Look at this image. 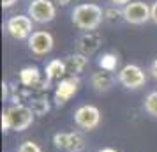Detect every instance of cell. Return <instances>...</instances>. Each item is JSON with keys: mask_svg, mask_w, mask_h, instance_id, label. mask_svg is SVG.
Wrapping results in <instances>:
<instances>
[{"mask_svg": "<svg viewBox=\"0 0 157 152\" xmlns=\"http://www.w3.org/2000/svg\"><path fill=\"white\" fill-rule=\"evenodd\" d=\"M16 2H18V0H2V7H4V9H9V7H13Z\"/></svg>", "mask_w": 157, "mask_h": 152, "instance_id": "484cf974", "label": "cell"}, {"mask_svg": "<svg viewBox=\"0 0 157 152\" xmlns=\"http://www.w3.org/2000/svg\"><path fill=\"white\" fill-rule=\"evenodd\" d=\"M29 16L36 23H50L57 16V7L53 0H32L29 4Z\"/></svg>", "mask_w": 157, "mask_h": 152, "instance_id": "5b68a950", "label": "cell"}, {"mask_svg": "<svg viewBox=\"0 0 157 152\" xmlns=\"http://www.w3.org/2000/svg\"><path fill=\"white\" fill-rule=\"evenodd\" d=\"M104 21L109 23V25H117V23L125 21V20H124V13H122V9H117L115 6L113 7L104 9Z\"/></svg>", "mask_w": 157, "mask_h": 152, "instance_id": "ac0fdd59", "label": "cell"}, {"mask_svg": "<svg viewBox=\"0 0 157 152\" xmlns=\"http://www.w3.org/2000/svg\"><path fill=\"white\" fill-rule=\"evenodd\" d=\"M79 83H81L79 76H69V78L60 80V83L57 87V92H55V104L57 106H64L65 103L78 92Z\"/></svg>", "mask_w": 157, "mask_h": 152, "instance_id": "30bf717a", "label": "cell"}, {"mask_svg": "<svg viewBox=\"0 0 157 152\" xmlns=\"http://www.w3.org/2000/svg\"><path fill=\"white\" fill-rule=\"evenodd\" d=\"M41 80V72L36 65H27L20 71V83L23 87H36Z\"/></svg>", "mask_w": 157, "mask_h": 152, "instance_id": "9a60e30c", "label": "cell"}, {"mask_svg": "<svg viewBox=\"0 0 157 152\" xmlns=\"http://www.w3.org/2000/svg\"><path fill=\"white\" fill-rule=\"evenodd\" d=\"M111 2V6H115V7H125L131 0H109Z\"/></svg>", "mask_w": 157, "mask_h": 152, "instance_id": "cb8c5ba5", "label": "cell"}, {"mask_svg": "<svg viewBox=\"0 0 157 152\" xmlns=\"http://www.w3.org/2000/svg\"><path fill=\"white\" fill-rule=\"evenodd\" d=\"M150 13H152V21L157 23V0L150 6Z\"/></svg>", "mask_w": 157, "mask_h": 152, "instance_id": "d4e9b609", "label": "cell"}, {"mask_svg": "<svg viewBox=\"0 0 157 152\" xmlns=\"http://www.w3.org/2000/svg\"><path fill=\"white\" fill-rule=\"evenodd\" d=\"M143 110H145V113H147L148 117L157 119V90H152V92L145 97Z\"/></svg>", "mask_w": 157, "mask_h": 152, "instance_id": "e0dca14e", "label": "cell"}, {"mask_svg": "<svg viewBox=\"0 0 157 152\" xmlns=\"http://www.w3.org/2000/svg\"><path fill=\"white\" fill-rule=\"evenodd\" d=\"M6 113L9 117V122H11V129L13 131H27L34 124V110L27 106V104H13L11 108L6 110Z\"/></svg>", "mask_w": 157, "mask_h": 152, "instance_id": "7a4b0ae2", "label": "cell"}, {"mask_svg": "<svg viewBox=\"0 0 157 152\" xmlns=\"http://www.w3.org/2000/svg\"><path fill=\"white\" fill-rule=\"evenodd\" d=\"M30 108L34 110V113L37 117H43L46 115L48 111H50V101H48V95L46 94H39V95H34L32 99H30Z\"/></svg>", "mask_w": 157, "mask_h": 152, "instance_id": "2e32d148", "label": "cell"}, {"mask_svg": "<svg viewBox=\"0 0 157 152\" xmlns=\"http://www.w3.org/2000/svg\"><path fill=\"white\" fill-rule=\"evenodd\" d=\"M2 97H4V101H9V99H11V94H9V85H7V83H2Z\"/></svg>", "mask_w": 157, "mask_h": 152, "instance_id": "603a6c76", "label": "cell"}, {"mask_svg": "<svg viewBox=\"0 0 157 152\" xmlns=\"http://www.w3.org/2000/svg\"><path fill=\"white\" fill-rule=\"evenodd\" d=\"M115 81H118V76H115L113 71H106V69H101V71L92 72L90 76V83L95 92L99 94H104V92H109L113 88Z\"/></svg>", "mask_w": 157, "mask_h": 152, "instance_id": "7c38bea8", "label": "cell"}, {"mask_svg": "<svg viewBox=\"0 0 157 152\" xmlns=\"http://www.w3.org/2000/svg\"><path fill=\"white\" fill-rule=\"evenodd\" d=\"M118 83L127 90H138V88L145 87L147 83V74L140 65L136 64H127L118 71Z\"/></svg>", "mask_w": 157, "mask_h": 152, "instance_id": "3957f363", "label": "cell"}, {"mask_svg": "<svg viewBox=\"0 0 157 152\" xmlns=\"http://www.w3.org/2000/svg\"><path fill=\"white\" fill-rule=\"evenodd\" d=\"M6 29H7V34L13 39H27L30 37L34 32V25H32V18L30 16H25V14H16V16H11L6 23Z\"/></svg>", "mask_w": 157, "mask_h": 152, "instance_id": "52a82bcc", "label": "cell"}, {"mask_svg": "<svg viewBox=\"0 0 157 152\" xmlns=\"http://www.w3.org/2000/svg\"><path fill=\"white\" fill-rule=\"evenodd\" d=\"M53 46H55V39L46 30H36L29 37V48L34 55H39V57L46 55V53H50L53 50Z\"/></svg>", "mask_w": 157, "mask_h": 152, "instance_id": "9c48e42d", "label": "cell"}, {"mask_svg": "<svg viewBox=\"0 0 157 152\" xmlns=\"http://www.w3.org/2000/svg\"><path fill=\"white\" fill-rule=\"evenodd\" d=\"M46 78L50 81H55V80H64L65 74H67V67H65V62L64 60H60V58H53L48 62L46 65Z\"/></svg>", "mask_w": 157, "mask_h": 152, "instance_id": "5bb4252c", "label": "cell"}, {"mask_svg": "<svg viewBox=\"0 0 157 152\" xmlns=\"http://www.w3.org/2000/svg\"><path fill=\"white\" fill-rule=\"evenodd\" d=\"M97 152H118L117 149H113V147H104V149H101V150Z\"/></svg>", "mask_w": 157, "mask_h": 152, "instance_id": "4316f807", "label": "cell"}, {"mask_svg": "<svg viewBox=\"0 0 157 152\" xmlns=\"http://www.w3.org/2000/svg\"><path fill=\"white\" fill-rule=\"evenodd\" d=\"M71 20L78 29L85 32H94L104 21V11L97 4H79L72 9Z\"/></svg>", "mask_w": 157, "mask_h": 152, "instance_id": "6da1fadb", "label": "cell"}, {"mask_svg": "<svg viewBox=\"0 0 157 152\" xmlns=\"http://www.w3.org/2000/svg\"><path fill=\"white\" fill-rule=\"evenodd\" d=\"M2 131H4V133L11 131V122H9V117H7V113H6V111L2 113Z\"/></svg>", "mask_w": 157, "mask_h": 152, "instance_id": "44dd1931", "label": "cell"}, {"mask_svg": "<svg viewBox=\"0 0 157 152\" xmlns=\"http://www.w3.org/2000/svg\"><path fill=\"white\" fill-rule=\"evenodd\" d=\"M53 143L58 150L65 152H83L85 150V138L78 131L71 133H55L53 134Z\"/></svg>", "mask_w": 157, "mask_h": 152, "instance_id": "8992f818", "label": "cell"}, {"mask_svg": "<svg viewBox=\"0 0 157 152\" xmlns=\"http://www.w3.org/2000/svg\"><path fill=\"white\" fill-rule=\"evenodd\" d=\"M148 72H150V76H152V78H154V80L157 81V58L154 60V62H152V64H150Z\"/></svg>", "mask_w": 157, "mask_h": 152, "instance_id": "7402d4cb", "label": "cell"}, {"mask_svg": "<svg viewBox=\"0 0 157 152\" xmlns=\"http://www.w3.org/2000/svg\"><path fill=\"white\" fill-rule=\"evenodd\" d=\"M18 152H43V149H41L36 142L27 140V142H23V143L18 147Z\"/></svg>", "mask_w": 157, "mask_h": 152, "instance_id": "ffe728a7", "label": "cell"}, {"mask_svg": "<svg viewBox=\"0 0 157 152\" xmlns=\"http://www.w3.org/2000/svg\"><path fill=\"white\" fill-rule=\"evenodd\" d=\"M65 67H67V74L69 76H79L85 71V67L88 65V57L81 55V53H71L65 57Z\"/></svg>", "mask_w": 157, "mask_h": 152, "instance_id": "4fadbf2b", "label": "cell"}, {"mask_svg": "<svg viewBox=\"0 0 157 152\" xmlns=\"http://www.w3.org/2000/svg\"><path fill=\"white\" fill-rule=\"evenodd\" d=\"M122 13H124L125 23H131V25H143L152 20L150 6H147L145 2H129L125 7H122Z\"/></svg>", "mask_w": 157, "mask_h": 152, "instance_id": "ba28073f", "label": "cell"}, {"mask_svg": "<svg viewBox=\"0 0 157 152\" xmlns=\"http://www.w3.org/2000/svg\"><path fill=\"white\" fill-rule=\"evenodd\" d=\"M74 124L83 131H94L101 124V110L94 104H81L74 111Z\"/></svg>", "mask_w": 157, "mask_h": 152, "instance_id": "277c9868", "label": "cell"}, {"mask_svg": "<svg viewBox=\"0 0 157 152\" xmlns=\"http://www.w3.org/2000/svg\"><path fill=\"white\" fill-rule=\"evenodd\" d=\"M101 44H102V37H101L99 32H95V30L94 32H83L76 41V50L81 55L90 57L101 48Z\"/></svg>", "mask_w": 157, "mask_h": 152, "instance_id": "8fae6325", "label": "cell"}, {"mask_svg": "<svg viewBox=\"0 0 157 152\" xmlns=\"http://www.w3.org/2000/svg\"><path fill=\"white\" fill-rule=\"evenodd\" d=\"M53 2H55L57 6H67V4H69L71 0H53Z\"/></svg>", "mask_w": 157, "mask_h": 152, "instance_id": "83f0119b", "label": "cell"}, {"mask_svg": "<svg viewBox=\"0 0 157 152\" xmlns=\"http://www.w3.org/2000/svg\"><path fill=\"white\" fill-rule=\"evenodd\" d=\"M117 62H118V58L115 57L113 53H106L99 64H101V67H102V69H106V71H115V65H117Z\"/></svg>", "mask_w": 157, "mask_h": 152, "instance_id": "d6986e66", "label": "cell"}]
</instances>
